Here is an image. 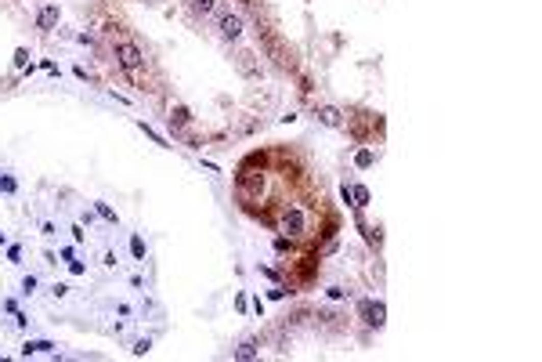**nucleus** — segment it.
<instances>
[{"label":"nucleus","instance_id":"obj_3","mask_svg":"<svg viewBox=\"0 0 542 362\" xmlns=\"http://www.w3.org/2000/svg\"><path fill=\"white\" fill-rule=\"evenodd\" d=\"M304 228H307L304 210H289V214L282 218V232H286V235H304Z\"/></svg>","mask_w":542,"mask_h":362},{"label":"nucleus","instance_id":"obj_5","mask_svg":"<svg viewBox=\"0 0 542 362\" xmlns=\"http://www.w3.org/2000/svg\"><path fill=\"white\" fill-rule=\"evenodd\" d=\"M318 119H322L325 127H340V124H344L340 109H332V105H322V109H318Z\"/></svg>","mask_w":542,"mask_h":362},{"label":"nucleus","instance_id":"obj_8","mask_svg":"<svg viewBox=\"0 0 542 362\" xmlns=\"http://www.w3.org/2000/svg\"><path fill=\"white\" fill-rule=\"evenodd\" d=\"M235 358H257V344H253V341L239 344V348H235Z\"/></svg>","mask_w":542,"mask_h":362},{"label":"nucleus","instance_id":"obj_4","mask_svg":"<svg viewBox=\"0 0 542 362\" xmlns=\"http://www.w3.org/2000/svg\"><path fill=\"white\" fill-rule=\"evenodd\" d=\"M221 33H224L228 40H235V36L242 33V18H239V15H224V18H221Z\"/></svg>","mask_w":542,"mask_h":362},{"label":"nucleus","instance_id":"obj_17","mask_svg":"<svg viewBox=\"0 0 542 362\" xmlns=\"http://www.w3.org/2000/svg\"><path fill=\"white\" fill-rule=\"evenodd\" d=\"M51 294H55V297H65V294H69V286H65V283H55V286H51Z\"/></svg>","mask_w":542,"mask_h":362},{"label":"nucleus","instance_id":"obj_1","mask_svg":"<svg viewBox=\"0 0 542 362\" xmlns=\"http://www.w3.org/2000/svg\"><path fill=\"white\" fill-rule=\"evenodd\" d=\"M116 62L127 69L131 76H138V65L145 62V55H141V47H138V44H127V40H123V44H116Z\"/></svg>","mask_w":542,"mask_h":362},{"label":"nucleus","instance_id":"obj_14","mask_svg":"<svg viewBox=\"0 0 542 362\" xmlns=\"http://www.w3.org/2000/svg\"><path fill=\"white\" fill-rule=\"evenodd\" d=\"M148 348H152V341H148V337H145V341H138V344H134V355H145V351H148Z\"/></svg>","mask_w":542,"mask_h":362},{"label":"nucleus","instance_id":"obj_13","mask_svg":"<svg viewBox=\"0 0 542 362\" xmlns=\"http://www.w3.org/2000/svg\"><path fill=\"white\" fill-rule=\"evenodd\" d=\"M358 167H372V152H369V149L358 152Z\"/></svg>","mask_w":542,"mask_h":362},{"label":"nucleus","instance_id":"obj_12","mask_svg":"<svg viewBox=\"0 0 542 362\" xmlns=\"http://www.w3.org/2000/svg\"><path fill=\"white\" fill-rule=\"evenodd\" d=\"M131 250H134V257H145V243H141V239H138V235L131 239Z\"/></svg>","mask_w":542,"mask_h":362},{"label":"nucleus","instance_id":"obj_18","mask_svg":"<svg viewBox=\"0 0 542 362\" xmlns=\"http://www.w3.org/2000/svg\"><path fill=\"white\" fill-rule=\"evenodd\" d=\"M195 8L199 11H214V0H195Z\"/></svg>","mask_w":542,"mask_h":362},{"label":"nucleus","instance_id":"obj_7","mask_svg":"<svg viewBox=\"0 0 542 362\" xmlns=\"http://www.w3.org/2000/svg\"><path fill=\"white\" fill-rule=\"evenodd\" d=\"M170 124H177V127H188V124H192V116H188L185 105H177V109L170 112Z\"/></svg>","mask_w":542,"mask_h":362},{"label":"nucleus","instance_id":"obj_6","mask_svg":"<svg viewBox=\"0 0 542 362\" xmlns=\"http://www.w3.org/2000/svg\"><path fill=\"white\" fill-rule=\"evenodd\" d=\"M362 311H365V323H372V326H380V323H383V304L365 301V304H362Z\"/></svg>","mask_w":542,"mask_h":362},{"label":"nucleus","instance_id":"obj_11","mask_svg":"<svg viewBox=\"0 0 542 362\" xmlns=\"http://www.w3.org/2000/svg\"><path fill=\"white\" fill-rule=\"evenodd\" d=\"M51 348H55L51 341H29V344H25V355H29V351H51Z\"/></svg>","mask_w":542,"mask_h":362},{"label":"nucleus","instance_id":"obj_2","mask_svg":"<svg viewBox=\"0 0 542 362\" xmlns=\"http://www.w3.org/2000/svg\"><path fill=\"white\" fill-rule=\"evenodd\" d=\"M261 192H264V174H253V171H242V174H239V196L257 199Z\"/></svg>","mask_w":542,"mask_h":362},{"label":"nucleus","instance_id":"obj_9","mask_svg":"<svg viewBox=\"0 0 542 362\" xmlns=\"http://www.w3.org/2000/svg\"><path fill=\"white\" fill-rule=\"evenodd\" d=\"M58 22V8H44V11H40V26H44V29H51Z\"/></svg>","mask_w":542,"mask_h":362},{"label":"nucleus","instance_id":"obj_15","mask_svg":"<svg viewBox=\"0 0 542 362\" xmlns=\"http://www.w3.org/2000/svg\"><path fill=\"white\" fill-rule=\"evenodd\" d=\"M22 290H25V294H33V290H36V279H33V275H25V279H22Z\"/></svg>","mask_w":542,"mask_h":362},{"label":"nucleus","instance_id":"obj_10","mask_svg":"<svg viewBox=\"0 0 542 362\" xmlns=\"http://www.w3.org/2000/svg\"><path fill=\"white\" fill-rule=\"evenodd\" d=\"M239 69H242L246 76H253V73H257V65H253V55H239Z\"/></svg>","mask_w":542,"mask_h":362},{"label":"nucleus","instance_id":"obj_16","mask_svg":"<svg viewBox=\"0 0 542 362\" xmlns=\"http://www.w3.org/2000/svg\"><path fill=\"white\" fill-rule=\"evenodd\" d=\"M98 214H101V218H105V221H116V214H112V210H109V207H105V203H98Z\"/></svg>","mask_w":542,"mask_h":362}]
</instances>
